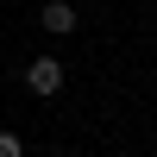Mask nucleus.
I'll list each match as a JSON object with an SVG mask.
<instances>
[{
    "label": "nucleus",
    "instance_id": "obj_1",
    "mask_svg": "<svg viewBox=\"0 0 157 157\" xmlns=\"http://www.w3.org/2000/svg\"><path fill=\"white\" fill-rule=\"evenodd\" d=\"M25 88H32L38 101L63 94V63H57V57H32V69H25Z\"/></svg>",
    "mask_w": 157,
    "mask_h": 157
},
{
    "label": "nucleus",
    "instance_id": "obj_2",
    "mask_svg": "<svg viewBox=\"0 0 157 157\" xmlns=\"http://www.w3.org/2000/svg\"><path fill=\"white\" fill-rule=\"evenodd\" d=\"M38 25H44L50 38H69L75 32V6L69 0H44V6H38Z\"/></svg>",
    "mask_w": 157,
    "mask_h": 157
},
{
    "label": "nucleus",
    "instance_id": "obj_3",
    "mask_svg": "<svg viewBox=\"0 0 157 157\" xmlns=\"http://www.w3.org/2000/svg\"><path fill=\"white\" fill-rule=\"evenodd\" d=\"M0 157H25V138L19 132H0Z\"/></svg>",
    "mask_w": 157,
    "mask_h": 157
}]
</instances>
